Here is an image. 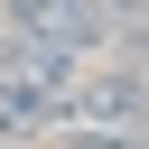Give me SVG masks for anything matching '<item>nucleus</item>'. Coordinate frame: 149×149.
I'll return each instance as SVG.
<instances>
[{"instance_id": "2", "label": "nucleus", "mask_w": 149, "mask_h": 149, "mask_svg": "<svg viewBox=\"0 0 149 149\" xmlns=\"http://www.w3.org/2000/svg\"><path fill=\"white\" fill-rule=\"evenodd\" d=\"M65 130H74V140H149V84H140L121 56L93 65V74H74Z\"/></svg>"}, {"instance_id": "1", "label": "nucleus", "mask_w": 149, "mask_h": 149, "mask_svg": "<svg viewBox=\"0 0 149 149\" xmlns=\"http://www.w3.org/2000/svg\"><path fill=\"white\" fill-rule=\"evenodd\" d=\"M74 74H84L74 56L9 37L0 47V140H56L65 130V102H74Z\"/></svg>"}, {"instance_id": "4", "label": "nucleus", "mask_w": 149, "mask_h": 149, "mask_svg": "<svg viewBox=\"0 0 149 149\" xmlns=\"http://www.w3.org/2000/svg\"><path fill=\"white\" fill-rule=\"evenodd\" d=\"M112 47H121V65L149 84V19H121V28H112Z\"/></svg>"}, {"instance_id": "3", "label": "nucleus", "mask_w": 149, "mask_h": 149, "mask_svg": "<svg viewBox=\"0 0 149 149\" xmlns=\"http://www.w3.org/2000/svg\"><path fill=\"white\" fill-rule=\"evenodd\" d=\"M9 9V37H28V47H56V56H102L112 47V9L102 0H0Z\"/></svg>"}]
</instances>
